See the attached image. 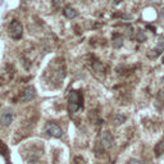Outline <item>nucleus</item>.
<instances>
[{
    "label": "nucleus",
    "instance_id": "obj_4",
    "mask_svg": "<svg viewBox=\"0 0 164 164\" xmlns=\"http://www.w3.org/2000/svg\"><path fill=\"white\" fill-rule=\"evenodd\" d=\"M12 122H13V111L6 108L0 114V123L3 126H9Z\"/></svg>",
    "mask_w": 164,
    "mask_h": 164
},
{
    "label": "nucleus",
    "instance_id": "obj_12",
    "mask_svg": "<svg viewBox=\"0 0 164 164\" xmlns=\"http://www.w3.org/2000/svg\"><path fill=\"white\" fill-rule=\"evenodd\" d=\"M94 68H95V71H103V69H104L103 64H102V63H99V62L94 64Z\"/></svg>",
    "mask_w": 164,
    "mask_h": 164
},
{
    "label": "nucleus",
    "instance_id": "obj_6",
    "mask_svg": "<svg viewBox=\"0 0 164 164\" xmlns=\"http://www.w3.org/2000/svg\"><path fill=\"white\" fill-rule=\"evenodd\" d=\"M102 144L105 148H110L113 145V136H111L109 131H104L102 133Z\"/></svg>",
    "mask_w": 164,
    "mask_h": 164
},
{
    "label": "nucleus",
    "instance_id": "obj_18",
    "mask_svg": "<svg viewBox=\"0 0 164 164\" xmlns=\"http://www.w3.org/2000/svg\"><path fill=\"white\" fill-rule=\"evenodd\" d=\"M27 1H31V0H27Z\"/></svg>",
    "mask_w": 164,
    "mask_h": 164
},
{
    "label": "nucleus",
    "instance_id": "obj_3",
    "mask_svg": "<svg viewBox=\"0 0 164 164\" xmlns=\"http://www.w3.org/2000/svg\"><path fill=\"white\" fill-rule=\"evenodd\" d=\"M46 132L50 136H54V137H60V136L63 135L62 128L59 127L57 123H53V122H50V123L46 124Z\"/></svg>",
    "mask_w": 164,
    "mask_h": 164
},
{
    "label": "nucleus",
    "instance_id": "obj_16",
    "mask_svg": "<svg viewBox=\"0 0 164 164\" xmlns=\"http://www.w3.org/2000/svg\"><path fill=\"white\" fill-rule=\"evenodd\" d=\"M162 16H163V17H164V9H163V10H162Z\"/></svg>",
    "mask_w": 164,
    "mask_h": 164
},
{
    "label": "nucleus",
    "instance_id": "obj_5",
    "mask_svg": "<svg viewBox=\"0 0 164 164\" xmlns=\"http://www.w3.org/2000/svg\"><path fill=\"white\" fill-rule=\"evenodd\" d=\"M35 95H36L35 89L32 86H30V87H27V89L22 92V95L19 96V100H21V102H30V100H32L35 97Z\"/></svg>",
    "mask_w": 164,
    "mask_h": 164
},
{
    "label": "nucleus",
    "instance_id": "obj_7",
    "mask_svg": "<svg viewBox=\"0 0 164 164\" xmlns=\"http://www.w3.org/2000/svg\"><path fill=\"white\" fill-rule=\"evenodd\" d=\"M64 16L67 17L68 19H73L76 16H77V10L75 8H72V6H67V8L64 9Z\"/></svg>",
    "mask_w": 164,
    "mask_h": 164
},
{
    "label": "nucleus",
    "instance_id": "obj_19",
    "mask_svg": "<svg viewBox=\"0 0 164 164\" xmlns=\"http://www.w3.org/2000/svg\"><path fill=\"white\" fill-rule=\"evenodd\" d=\"M163 81H164V78H163Z\"/></svg>",
    "mask_w": 164,
    "mask_h": 164
},
{
    "label": "nucleus",
    "instance_id": "obj_8",
    "mask_svg": "<svg viewBox=\"0 0 164 164\" xmlns=\"http://www.w3.org/2000/svg\"><path fill=\"white\" fill-rule=\"evenodd\" d=\"M124 121H126V117H124V116H122V114H116V116L113 117V123H114V124H117V126L122 124Z\"/></svg>",
    "mask_w": 164,
    "mask_h": 164
},
{
    "label": "nucleus",
    "instance_id": "obj_14",
    "mask_svg": "<svg viewBox=\"0 0 164 164\" xmlns=\"http://www.w3.org/2000/svg\"><path fill=\"white\" fill-rule=\"evenodd\" d=\"M158 48L160 49V50H163V49H164V40H163V37H160V40L158 43Z\"/></svg>",
    "mask_w": 164,
    "mask_h": 164
},
{
    "label": "nucleus",
    "instance_id": "obj_17",
    "mask_svg": "<svg viewBox=\"0 0 164 164\" xmlns=\"http://www.w3.org/2000/svg\"><path fill=\"white\" fill-rule=\"evenodd\" d=\"M163 63H164V57H163Z\"/></svg>",
    "mask_w": 164,
    "mask_h": 164
},
{
    "label": "nucleus",
    "instance_id": "obj_11",
    "mask_svg": "<svg viewBox=\"0 0 164 164\" xmlns=\"http://www.w3.org/2000/svg\"><path fill=\"white\" fill-rule=\"evenodd\" d=\"M137 40L141 41V43L146 40V35H145V32H144L142 30H138V31H137Z\"/></svg>",
    "mask_w": 164,
    "mask_h": 164
},
{
    "label": "nucleus",
    "instance_id": "obj_10",
    "mask_svg": "<svg viewBox=\"0 0 164 164\" xmlns=\"http://www.w3.org/2000/svg\"><path fill=\"white\" fill-rule=\"evenodd\" d=\"M155 153H156V155H160V154H163L164 153V141L160 142V144L155 148Z\"/></svg>",
    "mask_w": 164,
    "mask_h": 164
},
{
    "label": "nucleus",
    "instance_id": "obj_1",
    "mask_svg": "<svg viewBox=\"0 0 164 164\" xmlns=\"http://www.w3.org/2000/svg\"><path fill=\"white\" fill-rule=\"evenodd\" d=\"M82 104V97H81V94L78 91H71L69 94V97H68V109L71 113H75L80 109Z\"/></svg>",
    "mask_w": 164,
    "mask_h": 164
},
{
    "label": "nucleus",
    "instance_id": "obj_15",
    "mask_svg": "<svg viewBox=\"0 0 164 164\" xmlns=\"http://www.w3.org/2000/svg\"><path fill=\"white\" fill-rule=\"evenodd\" d=\"M121 1H122V0H114V4H119Z\"/></svg>",
    "mask_w": 164,
    "mask_h": 164
},
{
    "label": "nucleus",
    "instance_id": "obj_2",
    "mask_svg": "<svg viewBox=\"0 0 164 164\" xmlns=\"http://www.w3.org/2000/svg\"><path fill=\"white\" fill-rule=\"evenodd\" d=\"M8 33H9V36L14 40L21 39V37H22V33H23L22 24H21L18 21H13L8 27Z\"/></svg>",
    "mask_w": 164,
    "mask_h": 164
},
{
    "label": "nucleus",
    "instance_id": "obj_13",
    "mask_svg": "<svg viewBox=\"0 0 164 164\" xmlns=\"http://www.w3.org/2000/svg\"><path fill=\"white\" fill-rule=\"evenodd\" d=\"M130 164H145V163L142 162V160H138V159H131Z\"/></svg>",
    "mask_w": 164,
    "mask_h": 164
},
{
    "label": "nucleus",
    "instance_id": "obj_9",
    "mask_svg": "<svg viewBox=\"0 0 164 164\" xmlns=\"http://www.w3.org/2000/svg\"><path fill=\"white\" fill-rule=\"evenodd\" d=\"M122 44H123V39H122L121 36H118V37H114V40H113V46L114 48H121L122 46Z\"/></svg>",
    "mask_w": 164,
    "mask_h": 164
}]
</instances>
